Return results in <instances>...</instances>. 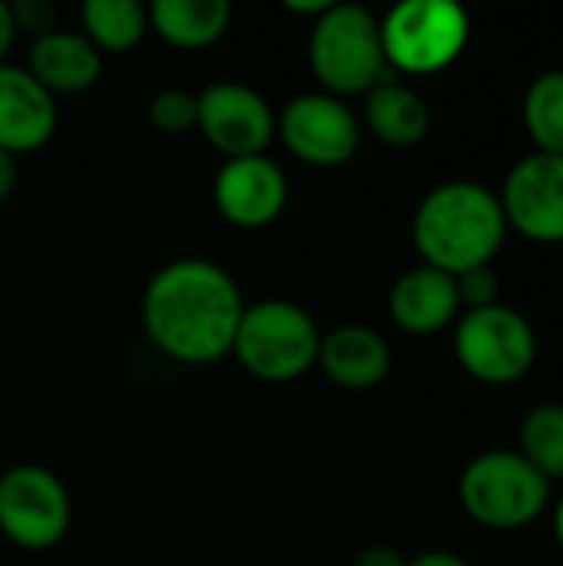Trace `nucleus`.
Here are the masks:
<instances>
[{"mask_svg":"<svg viewBox=\"0 0 563 566\" xmlns=\"http://www.w3.org/2000/svg\"><path fill=\"white\" fill-rule=\"evenodd\" d=\"M458 494L465 514L481 527L521 531L544 514L551 481L541 478L518 451H488L465 468Z\"/></svg>","mask_w":563,"mask_h":566,"instance_id":"nucleus-5","label":"nucleus"},{"mask_svg":"<svg viewBox=\"0 0 563 566\" xmlns=\"http://www.w3.org/2000/svg\"><path fill=\"white\" fill-rule=\"evenodd\" d=\"M518 454L541 478H563V405H538L524 418Z\"/></svg>","mask_w":563,"mask_h":566,"instance_id":"nucleus-21","label":"nucleus"},{"mask_svg":"<svg viewBox=\"0 0 563 566\" xmlns=\"http://www.w3.org/2000/svg\"><path fill=\"white\" fill-rule=\"evenodd\" d=\"M27 73L50 93V96H70L90 90L103 73V53L83 36L70 30L43 33L30 43L27 53Z\"/></svg>","mask_w":563,"mask_h":566,"instance_id":"nucleus-14","label":"nucleus"},{"mask_svg":"<svg viewBox=\"0 0 563 566\" xmlns=\"http://www.w3.org/2000/svg\"><path fill=\"white\" fill-rule=\"evenodd\" d=\"M322 335L315 318L285 298L246 305L232 355L239 365L269 385H285L309 375L319 365Z\"/></svg>","mask_w":563,"mask_h":566,"instance_id":"nucleus-4","label":"nucleus"},{"mask_svg":"<svg viewBox=\"0 0 563 566\" xmlns=\"http://www.w3.org/2000/svg\"><path fill=\"white\" fill-rule=\"evenodd\" d=\"M56 96H50L27 66L0 63V149L10 156L37 153L56 133Z\"/></svg>","mask_w":563,"mask_h":566,"instance_id":"nucleus-13","label":"nucleus"},{"mask_svg":"<svg viewBox=\"0 0 563 566\" xmlns=\"http://www.w3.org/2000/svg\"><path fill=\"white\" fill-rule=\"evenodd\" d=\"M471 36L468 13L451 0H405L382 20V46L388 70L411 76L451 66Z\"/></svg>","mask_w":563,"mask_h":566,"instance_id":"nucleus-6","label":"nucleus"},{"mask_svg":"<svg viewBox=\"0 0 563 566\" xmlns=\"http://www.w3.org/2000/svg\"><path fill=\"white\" fill-rule=\"evenodd\" d=\"M13 40H17V20H13L10 3H7V0H0V63H3V56L10 53Z\"/></svg>","mask_w":563,"mask_h":566,"instance_id":"nucleus-26","label":"nucleus"},{"mask_svg":"<svg viewBox=\"0 0 563 566\" xmlns=\"http://www.w3.org/2000/svg\"><path fill=\"white\" fill-rule=\"evenodd\" d=\"M199 119V103L196 93L186 90H159L149 99V123L166 133V136H183L189 129H196Z\"/></svg>","mask_w":563,"mask_h":566,"instance_id":"nucleus-22","label":"nucleus"},{"mask_svg":"<svg viewBox=\"0 0 563 566\" xmlns=\"http://www.w3.org/2000/svg\"><path fill=\"white\" fill-rule=\"evenodd\" d=\"M196 129L226 159L265 156L275 139V113L269 99L246 83H212L199 96Z\"/></svg>","mask_w":563,"mask_h":566,"instance_id":"nucleus-10","label":"nucleus"},{"mask_svg":"<svg viewBox=\"0 0 563 566\" xmlns=\"http://www.w3.org/2000/svg\"><path fill=\"white\" fill-rule=\"evenodd\" d=\"M80 20L83 36L100 53H126L149 30V13L136 0H86L80 7Z\"/></svg>","mask_w":563,"mask_h":566,"instance_id":"nucleus-19","label":"nucleus"},{"mask_svg":"<svg viewBox=\"0 0 563 566\" xmlns=\"http://www.w3.org/2000/svg\"><path fill=\"white\" fill-rule=\"evenodd\" d=\"M455 355L471 378L484 385H514L538 358V335L521 312L498 302L475 308L458 322Z\"/></svg>","mask_w":563,"mask_h":566,"instance_id":"nucleus-7","label":"nucleus"},{"mask_svg":"<svg viewBox=\"0 0 563 566\" xmlns=\"http://www.w3.org/2000/svg\"><path fill=\"white\" fill-rule=\"evenodd\" d=\"M355 566H408V560H405L402 551L385 547V544H375V547H365V551L355 557Z\"/></svg>","mask_w":563,"mask_h":566,"instance_id":"nucleus-25","label":"nucleus"},{"mask_svg":"<svg viewBox=\"0 0 563 566\" xmlns=\"http://www.w3.org/2000/svg\"><path fill=\"white\" fill-rule=\"evenodd\" d=\"M458 282L431 265L408 269L388 295V312L408 335H435L448 328L458 318Z\"/></svg>","mask_w":563,"mask_h":566,"instance_id":"nucleus-15","label":"nucleus"},{"mask_svg":"<svg viewBox=\"0 0 563 566\" xmlns=\"http://www.w3.org/2000/svg\"><path fill=\"white\" fill-rule=\"evenodd\" d=\"M10 10H13L17 30H30L33 40L56 30L53 27L56 23V7L46 3V0H20V3H10Z\"/></svg>","mask_w":563,"mask_h":566,"instance_id":"nucleus-24","label":"nucleus"},{"mask_svg":"<svg viewBox=\"0 0 563 566\" xmlns=\"http://www.w3.org/2000/svg\"><path fill=\"white\" fill-rule=\"evenodd\" d=\"M73 521L63 481L40 464H17L0 474V534L20 551L56 547Z\"/></svg>","mask_w":563,"mask_h":566,"instance_id":"nucleus-8","label":"nucleus"},{"mask_svg":"<svg viewBox=\"0 0 563 566\" xmlns=\"http://www.w3.org/2000/svg\"><path fill=\"white\" fill-rule=\"evenodd\" d=\"M246 302L239 282L212 259H176L143 292V332L179 365H212L232 355Z\"/></svg>","mask_w":563,"mask_h":566,"instance_id":"nucleus-1","label":"nucleus"},{"mask_svg":"<svg viewBox=\"0 0 563 566\" xmlns=\"http://www.w3.org/2000/svg\"><path fill=\"white\" fill-rule=\"evenodd\" d=\"M329 7H332V0H285V10H289V13L315 17V20H319Z\"/></svg>","mask_w":563,"mask_h":566,"instance_id":"nucleus-29","label":"nucleus"},{"mask_svg":"<svg viewBox=\"0 0 563 566\" xmlns=\"http://www.w3.org/2000/svg\"><path fill=\"white\" fill-rule=\"evenodd\" d=\"M275 136L285 149L315 169H338L362 146L358 116L332 93H302L275 116Z\"/></svg>","mask_w":563,"mask_h":566,"instance_id":"nucleus-9","label":"nucleus"},{"mask_svg":"<svg viewBox=\"0 0 563 566\" xmlns=\"http://www.w3.org/2000/svg\"><path fill=\"white\" fill-rule=\"evenodd\" d=\"M408 566H471L468 560H461L458 554H448V551H428V554H418L415 560H408Z\"/></svg>","mask_w":563,"mask_h":566,"instance_id":"nucleus-27","label":"nucleus"},{"mask_svg":"<svg viewBox=\"0 0 563 566\" xmlns=\"http://www.w3.org/2000/svg\"><path fill=\"white\" fill-rule=\"evenodd\" d=\"M498 199L508 226L524 239L544 245L563 242V156L534 153L521 159Z\"/></svg>","mask_w":563,"mask_h":566,"instance_id":"nucleus-11","label":"nucleus"},{"mask_svg":"<svg viewBox=\"0 0 563 566\" xmlns=\"http://www.w3.org/2000/svg\"><path fill=\"white\" fill-rule=\"evenodd\" d=\"M149 30L176 50H206L219 43L232 23L226 0H153L146 7Z\"/></svg>","mask_w":563,"mask_h":566,"instance_id":"nucleus-17","label":"nucleus"},{"mask_svg":"<svg viewBox=\"0 0 563 566\" xmlns=\"http://www.w3.org/2000/svg\"><path fill=\"white\" fill-rule=\"evenodd\" d=\"M508 235L501 199L481 182L455 179L431 189L411 222V239L425 265L458 279L494 262Z\"/></svg>","mask_w":563,"mask_h":566,"instance_id":"nucleus-2","label":"nucleus"},{"mask_svg":"<svg viewBox=\"0 0 563 566\" xmlns=\"http://www.w3.org/2000/svg\"><path fill=\"white\" fill-rule=\"evenodd\" d=\"M319 368L348 391H368L382 385L392 371V348L388 342L365 325H342L322 338Z\"/></svg>","mask_w":563,"mask_h":566,"instance_id":"nucleus-16","label":"nucleus"},{"mask_svg":"<svg viewBox=\"0 0 563 566\" xmlns=\"http://www.w3.org/2000/svg\"><path fill=\"white\" fill-rule=\"evenodd\" d=\"M309 66L332 96L372 93L388 76L382 20L358 3H332L309 33Z\"/></svg>","mask_w":563,"mask_h":566,"instance_id":"nucleus-3","label":"nucleus"},{"mask_svg":"<svg viewBox=\"0 0 563 566\" xmlns=\"http://www.w3.org/2000/svg\"><path fill=\"white\" fill-rule=\"evenodd\" d=\"M554 531H557V541H561L563 547V501L557 504V514H554Z\"/></svg>","mask_w":563,"mask_h":566,"instance_id":"nucleus-30","label":"nucleus"},{"mask_svg":"<svg viewBox=\"0 0 563 566\" xmlns=\"http://www.w3.org/2000/svg\"><path fill=\"white\" fill-rule=\"evenodd\" d=\"M524 123L538 153L563 156V70L541 73L524 96Z\"/></svg>","mask_w":563,"mask_h":566,"instance_id":"nucleus-20","label":"nucleus"},{"mask_svg":"<svg viewBox=\"0 0 563 566\" xmlns=\"http://www.w3.org/2000/svg\"><path fill=\"white\" fill-rule=\"evenodd\" d=\"M455 282H458V298H461V305H468V312L498 305V289H501V282H498V272H494L491 265L471 269V272L458 275Z\"/></svg>","mask_w":563,"mask_h":566,"instance_id":"nucleus-23","label":"nucleus"},{"mask_svg":"<svg viewBox=\"0 0 563 566\" xmlns=\"http://www.w3.org/2000/svg\"><path fill=\"white\" fill-rule=\"evenodd\" d=\"M13 186H17V163L10 153L0 149V202L13 192Z\"/></svg>","mask_w":563,"mask_h":566,"instance_id":"nucleus-28","label":"nucleus"},{"mask_svg":"<svg viewBox=\"0 0 563 566\" xmlns=\"http://www.w3.org/2000/svg\"><path fill=\"white\" fill-rule=\"evenodd\" d=\"M219 216L236 229L272 226L289 202V179L269 156L226 159L212 182Z\"/></svg>","mask_w":563,"mask_h":566,"instance_id":"nucleus-12","label":"nucleus"},{"mask_svg":"<svg viewBox=\"0 0 563 566\" xmlns=\"http://www.w3.org/2000/svg\"><path fill=\"white\" fill-rule=\"evenodd\" d=\"M365 123L388 146H415L431 129V109L418 90L398 80L378 83L365 93Z\"/></svg>","mask_w":563,"mask_h":566,"instance_id":"nucleus-18","label":"nucleus"}]
</instances>
